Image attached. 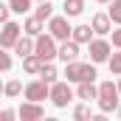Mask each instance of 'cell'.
Wrapping results in <instances>:
<instances>
[{
  "instance_id": "obj_1",
  "label": "cell",
  "mask_w": 121,
  "mask_h": 121,
  "mask_svg": "<svg viewBox=\"0 0 121 121\" xmlns=\"http://www.w3.org/2000/svg\"><path fill=\"white\" fill-rule=\"evenodd\" d=\"M96 65V62H93ZM90 62H79V59H73V62H65V79L68 82H93L99 73H96V68H93Z\"/></svg>"
},
{
  "instance_id": "obj_2",
  "label": "cell",
  "mask_w": 121,
  "mask_h": 121,
  "mask_svg": "<svg viewBox=\"0 0 121 121\" xmlns=\"http://www.w3.org/2000/svg\"><path fill=\"white\" fill-rule=\"evenodd\" d=\"M118 85H113V82H101L99 85V110L101 113H113V110H118L121 104H118Z\"/></svg>"
},
{
  "instance_id": "obj_3",
  "label": "cell",
  "mask_w": 121,
  "mask_h": 121,
  "mask_svg": "<svg viewBox=\"0 0 121 121\" xmlns=\"http://www.w3.org/2000/svg\"><path fill=\"white\" fill-rule=\"evenodd\" d=\"M34 54L39 56L42 62H51L59 56V48H56V37L48 31V34H39L37 37V45H34Z\"/></svg>"
},
{
  "instance_id": "obj_4",
  "label": "cell",
  "mask_w": 121,
  "mask_h": 121,
  "mask_svg": "<svg viewBox=\"0 0 121 121\" xmlns=\"http://www.w3.org/2000/svg\"><path fill=\"white\" fill-rule=\"evenodd\" d=\"M23 34H26V31H23L20 23H11V20H9V23H3V31H0V45L9 51V48H14V45H17V39H20Z\"/></svg>"
},
{
  "instance_id": "obj_5",
  "label": "cell",
  "mask_w": 121,
  "mask_h": 121,
  "mask_svg": "<svg viewBox=\"0 0 121 121\" xmlns=\"http://www.w3.org/2000/svg\"><path fill=\"white\" fill-rule=\"evenodd\" d=\"M51 101L56 107H68L73 101V90H70V82H54L51 85Z\"/></svg>"
},
{
  "instance_id": "obj_6",
  "label": "cell",
  "mask_w": 121,
  "mask_h": 121,
  "mask_svg": "<svg viewBox=\"0 0 121 121\" xmlns=\"http://www.w3.org/2000/svg\"><path fill=\"white\" fill-rule=\"evenodd\" d=\"M87 48H90V51H87V54H90V62H96V65H99V62H110V56H113V48H110L107 39H93Z\"/></svg>"
},
{
  "instance_id": "obj_7",
  "label": "cell",
  "mask_w": 121,
  "mask_h": 121,
  "mask_svg": "<svg viewBox=\"0 0 121 121\" xmlns=\"http://www.w3.org/2000/svg\"><path fill=\"white\" fill-rule=\"evenodd\" d=\"M26 99L31 101H42V99H51V85L45 79H34L26 85Z\"/></svg>"
},
{
  "instance_id": "obj_8",
  "label": "cell",
  "mask_w": 121,
  "mask_h": 121,
  "mask_svg": "<svg viewBox=\"0 0 121 121\" xmlns=\"http://www.w3.org/2000/svg\"><path fill=\"white\" fill-rule=\"evenodd\" d=\"M20 121H37V118H42L45 116V110H42V104L39 101H31V99H26L23 104H20Z\"/></svg>"
},
{
  "instance_id": "obj_9",
  "label": "cell",
  "mask_w": 121,
  "mask_h": 121,
  "mask_svg": "<svg viewBox=\"0 0 121 121\" xmlns=\"http://www.w3.org/2000/svg\"><path fill=\"white\" fill-rule=\"evenodd\" d=\"M48 31L56 39H70V34H73V28L68 26V17H51L48 20Z\"/></svg>"
},
{
  "instance_id": "obj_10",
  "label": "cell",
  "mask_w": 121,
  "mask_h": 121,
  "mask_svg": "<svg viewBox=\"0 0 121 121\" xmlns=\"http://www.w3.org/2000/svg\"><path fill=\"white\" fill-rule=\"evenodd\" d=\"M79 56V42L70 37V39H62V45H59V59L62 62H73Z\"/></svg>"
},
{
  "instance_id": "obj_11",
  "label": "cell",
  "mask_w": 121,
  "mask_h": 121,
  "mask_svg": "<svg viewBox=\"0 0 121 121\" xmlns=\"http://www.w3.org/2000/svg\"><path fill=\"white\" fill-rule=\"evenodd\" d=\"M93 31L96 34H110L113 31V17L110 14H104V11H99V14H93Z\"/></svg>"
},
{
  "instance_id": "obj_12",
  "label": "cell",
  "mask_w": 121,
  "mask_h": 121,
  "mask_svg": "<svg viewBox=\"0 0 121 121\" xmlns=\"http://www.w3.org/2000/svg\"><path fill=\"white\" fill-rule=\"evenodd\" d=\"M93 34H96V31H93V26H85V23H82V26H76V28H73V34H70V37H73L79 45H90V42H93Z\"/></svg>"
},
{
  "instance_id": "obj_13",
  "label": "cell",
  "mask_w": 121,
  "mask_h": 121,
  "mask_svg": "<svg viewBox=\"0 0 121 121\" xmlns=\"http://www.w3.org/2000/svg\"><path fill=\"white\" fill-rule=\"evenodd\" d=\"M42 65H45V62L39 59L37 54H28V56H23V70H26L28 76H39V70H42Z\"/></svg>"
},
{
  "instance_id": "obj_14",
  "label": "cell",
  "mask_w": 121,
  "mask_h": 121,
  "mask_svg": "<svg viewBox=\"0 0 121 121\" xmlns=\"http://www.w3.org/2000/svg\"><path fill=\"white\" fill-rule=\"evenodd\" d=\"M76 99H82V101H93V99H99V87H96L93 82H79V87H76Z\"/></svg>"
},
{
  "instance_id": "obj_15",
  "label": "cell",
  "mask_w": 121,
  "mask_h": 121,
  "mask_svg": "<svg viewBox=\"0 0 121 121\" xmlns=\"http://www.w3.org/2000/svg\"><path fill=\"white\" fill-rule=\"evenodd\" d=\"M34 45H37V37H20L17 39V45H14V54H20V59L23 56H28V54H34Z\"/></svg>"
},
{
  "instance_id": "obj_16",
  "label": "cell",
  "mask_w": 121,
  "mask_h": 121,
  "mask_svg": "<svg viewBox=\"0 0 121 121\" xmlns=\"http://www.w3.org/2000/svg\"><path fill=\"white\" fill-rule=\"evenodd\" d=\"M42 23H45V20H39L37 14H31L28 20L23 23V31H26L28 37H39V34H42Z\"/></svg>"
},
{
  "instance_id": "obj_17",
  "label": "cell",
  "mask_w": 121,
  "mask_h": 121,
  "mask_svg": "<svg viewBox=\"0 0 121 121\" xmlns=\"http://www.w3.org/2000/svg\"><path fill=\"white\" fill-rule=\"evenodd\" d=\"M56 76H59L56 65H54V62H45V65H42V70H39V79H45L48 85H54V82H56Z\"/></svg>"
},
{
  "instance_id": "obj_18",
  "label": "cell",
  "mask_w": 121,
  "mask_h": 121,
  "mask_svg": "<svg viewBox=\"0 0 121 121\" xmlns=\"http://www.w3.org/2000/svg\"><path fill=\"white\" fill-rule=\"evenodd\" d=\"M3 93H6L9 99H14V96L26 93V87H23V82H20V79H9V82H6V87H3Z\"/></svg>"
},
{
  "instance_id": "obj_19",
  "label": "cell",
  "mask_w": 121,
  "mask_h": 121,
  "mask_svg": "<svg viewBox=\"0 0 121 121\" xmlns=\"http://www.w3.org/2000/svg\"><path fill=\"white\" fill-rule=\"evenodd\" d=\"M62 9H65V14H68V17H76V14H82V11H85V0H65V6H62Z\"/></svg>"
},
{
  "instance_id": "obj_20",
  "label": "cell",
  "mask_w": 121,
  "mask_h": 121,
  "mask_svg": "<svg viewBox=\"0 0 121 121\" xmlns=\"http://www.w3.org/2000/svg\"><path fill=\"white\" fill-rule=\"evenodd\" d=\"M34 14H37L39 20H51V17H54V6H51V0H42V3L34 9Z\"/></svg>"
},
{
  "instance_id": "obj_21",
  "label": "cell",
  "mask_w": 121,
  "mask_h": 121,
  "mask_svg": "<svg viewBox=\"0 0 121 121\" xmlns=\"http://www.w3.org/2000/svg\"><path fill=\"white\" fill-rule=\"evenodd\" d=\"M107 65H110V73H113V76H121V48H118V54H113V56H110Z\"/></svg>"
},
{
  "instance_id": "obj_22",
  "label": "cell",
  "mask_w": 121,
  "mask_h": 121,
  "mask_svg": "<svg viewBox=\"0 0 121 121\" xmlns=\"http://www.w3.org/2000/svg\"><path fill=\"white\" fill-rule=\"evenodd\" d=\"M9 6H11V11H17V14H26L31 9V0H9Z\"/></svg>"
},
{
  "instance_id": "obj_23",
  "label": "cell",
  "mask_w": 121,
  "mask_h": 121,
  "mask_svg": "<svg viewBox=\"0 0 121 121\" xmlns=\"http://www.w3.org/2000/svg\"><path fill=\"white\" fill-rule=\"evenodd\" d=\"M107 14L113 17V23L121 26V0H113V3H110V11H107Z\"/></svg>"
},
{
  "instance_id": "obj_24",
  "label": "cell",
  "mask_w": 121,
  "mask_h": 121,
  "mask_svg": "<svg viewBox=\"0 0 121 121\" xmlns=\"http://www.w3.org/2000/svg\"><path fill=\"white\" fill-rule=\"evenodd\" d=\"M73 116H76V118H90V107H87V104H76Z\"/></svg>"
},
{
  "instance_id": "obj_25",
  "label": "cell",
  "mask_w": 121,
  "mask_h": 121,
  "mask_svg": "<svg viewBox=\"0 0 121 121\" xmlns=\"http://www.w3.org/2000/svg\"><path fill=\"white\" fill-rule=\"evenodd\" d=\"M9 14H11V6H0V23H9Z\"/></svg>"
},
{
  "instance_id": "obj_26",
  "label": "cell",
  "mask_w": 121,
  "mask_h": 121,
  "mask_svg": "<svg viewBox=\"0 0 121 121\" xmlns=\"http://www.w3.org/2000/svg\"><path fill=\"white\" fill-rule=\"evenodd\" d=\"M11 68V56L9 54H0V70H9Z\"/></svg>"
},
{
  "instance_id": "obj_27",
  "label": "cell",
  "mask_w": 121,
  "mask_h": 121,
  "mask_svg": "<svg viewBox=\"0 0 121 121\" xmlns=\"http://www.w3.org/2000/svg\"><path fill=\"white\" fill-rule=\"evenodd\" d=\"M14 116H20V113H14V110H3V113H0L3 121H14Z\"/></svg>"
},
{
  "instance_id": "obj_28",
  "label": "cell",
  "mask_w": 121,
  "mask_h": 121,
  "mask_svg": "<svg viewBox=\"0 0 121 121\" xmlns=\"http://www.w3.org/2000/svg\"><path fill=\"white\" fill-rule=\"evenodd\" d=\"M113 45H116V48H121V28L113 31Z\"/></svg>"
},
{
  "instance_id": "obj_29",
  "label": "cell",
  "mask_w": 121,
  "mask_h": 121,
  "mask_svg": "<svg viewBox=\"0 0 121 121\" xmlns=\"http://www.w3.org/2000/svg\"><path fill=\"white\" fill-rule=\"evenodd\" d=\"M96 3H113V0H96Z\"/></svg>"
},
{
  "instance_id": "obj_30",
  "label": "cell",
  "mask_w": 121,
  "mask_h": 121,
  "mask_svg": "<svg viewBox=\"0 0 121 121\" xmlns=\"http://www.w3.org/2000/svg\"><path fill=\"white\" fill-rule=\"evenodd\" d=\"M118 90H121V76H118Z\"/></svg>"
},
{
  "instance_id": "obj_31",
  "label": "cell",
  "mask_w": 121,
  "mask_h": 121,
  "mask_svg": "<svg viewBox=\"0 0 121 121\" xmlns=\"http://www.w3.org/2000/svg\"><path fill=\"white\" fill-rule=\"evenodd\" d=\"M118 116H121V107H118Z\"/></svg>"
},
{
  "instance_id": "obj_32",
  "label": "cell",
  "mask_w": 121,
  "mask_h": 121,
  "mask_svg": "<svg viewBox=\"0 0 121 121\" xmlns=\"http://www.w3.org/2000/svg\"><path fill=\"white\" fill-rule=\"evenodd\" d=\"M37 3H42V0H37Z\"/></svg>"
}]
</instances>
